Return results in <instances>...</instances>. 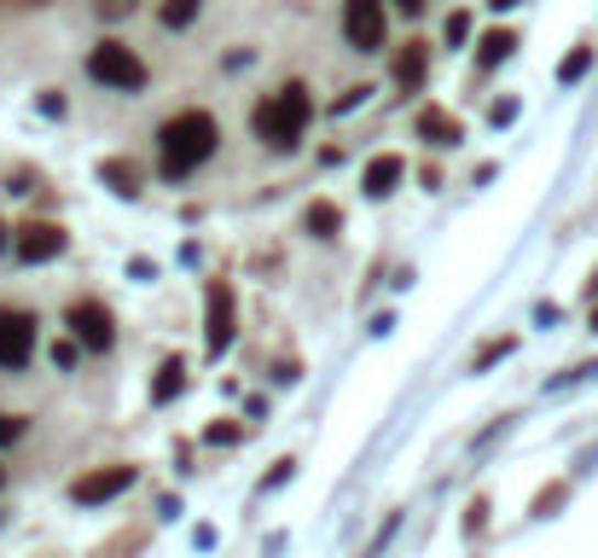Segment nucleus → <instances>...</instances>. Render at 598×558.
Listing matches in <instances>:
<instances>
[{"instance_id":"obj_1","label":"nucleus","mask_w":598,"mask_h":558,"mask_svg":"<svg viewBox=\"0 0 598 558\" xmlns=\"http://www.w3.org/2000/svg\"><path fill=\"white\" fill-rule=\"evenodd\" d=\"M215 146H221V129H215L210 111H180L157 129V163H163V175H175V180H187L198 163H210Z\"/></svg>"},{"instance_id":"obj_2","label":"nucleus","mask_w":598,"mask_h":558,"mask_svg":"<svg viewBox=\"0 0 598 558\" xmlns=\"http://www.w3.org/2000/svg\"><path fill=\"white\" fill-rule=\"evenodd\" d=\"M308 117H314V106H308V88L302 81H285V88H274L256 106V140L267 152H291L297 140H302V129H308Z\"/></svg>"},{"instance_id":"obj_24","label":"nucleus","mask_w":598,"mask_h":558,"mask_svg":"<svg viewBox=\"0 0 598 558\" xmlns=\"http://www.w3.org/2000/svg\"><path fill=\"white\" fill-rule=\"evenodd\" d=\"M483 529H488V501L477 494V501L465 506V535H483Z\"/></svg>"},{"instance_id":"obj_12","label":"nucleus","mask_w":598,"mask_h":558,"mask_svg":"<svg viewBox=\"0 0 598 558\" xmlns=\"http://www.w3.org/2000/svg\"><path fill=\"white\" fill-rule=\"evenodd\" d=\"M511 53H518V35H511V30H488L477 41V70H500Z\"/></svg>"},{"instance_id":"obj_30","label":"nucleus","mask_w":598,"mask_h":558,"mask_svg":"<svg viewBox=\"0 0 598 558\" xmlns=\"http://www.w3.org/2000/svg\"><path fill=\"white\" fill-rule=\"evenodd\" d=\"M488 7H494V12H511V7H518V0H488Z\"/></svg>"},{"instance_id":"obj_26","label":"nucleus","mask_w":598,"mask_h":558,"mask_svg":"<svg viewBox=\"0 0 598 558\" xmlns=\"http://www.w3.org/2000/svg\"><path fill=\"white\" fill-rule=\"evenodd\" d=\"M366 99H373V88H348V94L337 99V106H332V111L343 117V111H355V106H366Z\"/></svg>"},{"instance_id":"obj_16","label":"nucleus","mask_w":598,"mask_h":558,"mask_svg":"<svg viewBox=\"0 0 598 558\" xmlns=\"http://www.w3.org/2000/svg\"><path fill=\"white\" fill-rule=\"evenodd\" d=\"M198 12H203V0H163V24L169 30H187Z\"/></svg>"},{"instance_id":"obj_17","label":"nucleus","mask_w":598,"mask_h":558,"mask_svg":"<svg viewBox=\"0 0 598 558\" xmlns=\"http://www.w3.org/2000/svg\"><path fill=\"white\" fill-rule=\"evenodd\" d=\"M99 175H106V180L117 186L122 198H134V193H140V175H134V163H106V169H99Z\"/></svg>"},{"instance_id":"obj_18","label":"nucleus","mask_w":598,"mask_h":558,"mask_svg":"<svg viewBox=\"0 0 598 558\" xmlns=\"http://www.w3.org/2000/svg\"><path fill=\"white\" fill-rule=\"evenodd\" d=\"M564 501H569V483H552V489L534 494V506H529V512H534V518H552V512H558Z\"/></svg>"},{"instance_id":"obj_14","label":"nucleus","mask_w":598,"mask_h":558,"mask_svg":"<svg viewBox=\"0 0 598 558\" xmlns=\"http://www.w3.org/2000/svg\"><path fill=\"white\" fill-rule=\"evenodd\" d=\"M419 134L436 140V146H453V140H459V122H453L442 106H424V111H419Z\"/></svg>"},{"instance_id":"obj_4","label":"nucleus","mask_w":598,"mask_h":558,"mask_svg":"<svg viewBox=\"0 0 598 558\" xmlns=\"http://www.w3.org/2000/svg\"><path fill=\"white\" fill-rule=\"evenodd\" d=\"M343 35L355 53H384V35H389L384 0H343Z\"/></svg>"},{"instance_id":"obj_13","label":"nucleus","mask_w":598,"mask_h":558,"mask_svg":"<svg viewBox=\"0 0 598 558\" xmlns=\"http://www.w3.org/2000/svg\"><path fill=\"white\" fill-rule=\"evenodd\" d=\"M302 221H308V233H314V239H337V233H343V210H337L332 198H314Z\"/></svg>"},{"instance_id":"obj_11","label":"nucleus","mask_w":598,"mask_h":558,"mask_svg":"<svg viewBox=\"0 0 598 558\" xmlns=\"http://www.w3.org/2000/svg\"><path fill=\"white\" fill-rule=\"evenodd\" d=\"M396 180H401V157H373V163H366V198H389V193H396Z\"/></svg>"},{"instance_id":"obj_20","label":"nucleus","mask_w":598,"mask_h":558,"mask_svg":"<svg viewBox=\"0 0 598 558\" xmlns=\"http://www.w3.org/2000/svg\"><path fill=\"white\" fill-rule=\"evenodd\" d=\"M24 430H30L24 413H7V407H0V448H12L18 437H24Z\"/></svg>"},{"instance_id":"obj_33","label":"nucleus","mask_w":598,"mask_h":558,"mask_svg":"<svg viewBox=\"0 0 598 558\" xmlns=\"http://www.w3.org/2000/svg\"><path fill=\"white\" fill-rule=\"evenodd\" d=\"M593 332H598V308H593Z\"/></svg>"},{"instance_id":"obj_27","label":"nucleus","mask_w":598,"mask_h":558,"mask_svg":"<svg viewBox=\"0 0 598 558\" xmlns=\"http://www.w3.org/2000/svg\"><path fill=\"white\" fill-rule=\"evenodd\" d=\"M76 349H81L76 338L70 343H53V366H76Z\"/></svg>"},{"instance_id":"obj_19","label":"nucleus","mask_w":598,"mask_h":558,"mask_svg":"<svg viewBox=\"0 0 598 558\" xmlns=\"http://www.w3.org/2000/svg\"><path fill=\"white\" fill-rule=\"evenodd\" d=\"M587 70H593V47H575L564 65H558V81H582Z\"/></svg>"},{"instance_id":"obj_21","label":"nucleus","mask_w":598,"mask_h":558,"mask_svg":"<svg viewBox=\"0 0 598 558\" xmlns=\"http://www.w3.org/2000/svg\"><path fill=\"white\" fill-rule=\"evenodd\" d=\"M297 478V460H274V471H267V478H262V494H274V489H285V483H291Z\"/></svg>"},{"instance_id":"obj_29","label":"nucleus","mask_w":598,"mask_h":558,"mask_svg":"<svg viewBox=\"0 0 598 558\" xmlns=\"http://www.w3.org/2000/svg\"><path fill=\"white\" fill-rule=\"evenodd\" d=\"M396 12H407V18H419V12H424V0H396Z\"/></svg>"},{"instance_id":"obj_7","label":"nucleus","mask_w":598,"mask_h":558,"mask_svg":"<svg viewBox=\"0 0 598 558\" xmlns=\"http://www.w3.org/2000/svg\"><path fill=\"white\" fill-rule=\"evenodd\" d=\"M35 355V315L24 308H0V366L18 372Z\"/></svg>"},{"instance_id":"obj_23","label":"nucleus","mask_w":598,"mask_h":558,"mask_svg":"<svg viewBox=\"0 0 598 558\" xmlns=\"http://www.w3.org/2000/svg\"><path fill=\"white\" fill-rule=\"evenodd\" d=\"M244 437V425H210V430H203V442H210V448H233Z\"/></svg>"},{"instance_id":"obj_5","label":"nucleus","mask_w":598,"mask_h":558,"mask_svg":"<svg viewBox=\"0 0 598 558\" xmlns=\"http://www.w3.org/2000/svg\"><path fill=\"white\" fill-rule=\"evenodd\" d=\"M65 326H70V338H76L81 349H111V343H117V320H111V308H106V303H93V297L70 303Z\"/></svg>"},{"instance_id":"obj_32","label":"nucleus","mask_w":598,"mask_h":558,"mask_svg":"<svg viewBox=\"0 0 598 558\" xmlns=\"http://www.w3.org/2000/svg\"><path fill=\"white\" fill-rule=\"evenodd\" d=\"M0 251H7V227H0Z\"/></svg>"},{"instance_id":"obj_8","label":"nucleus","mask_w":598,"mask_h":558,"mask_svg":"<svg viewBox=\"0 0 598 558\" xmlns=\"http://www.w3.org/2000/svg\"><path fill=\"white\" fill-rule=\"evenodd\" d=\"M12 256L18 262H53V256H65V227H58V221L18 227V233H12Z\"/></svg>"},{"instance_id":"obj_34","label":"nucleus","mask_w":598,"mask_h":558,"mask_svg":"<svg viewBox=\"0 0 598 558\" xmlns=\"http://www.w3.org/2000/svg\"><path fill=\"white\" fill-rule=\"evenodd\" d=\"M0 483H7V471H0Z\"/></svg>"},{"instance_id":"obj_25","label":"nucleus","mask_w":598,"mask_h":558,"mask_svg":"<svg viewBox=\"0 0 598 558\" xmlns=\"http://www.w3.org/2000/svg\"><path fill=\"white\" fill-rule=\"evenodd\" d=\"M465 35H470V12H453V18H447V41H453V47H459Z\"/></svg>"},{"instance_id":"obj_15","label":"nucleus","mask_w":598,"mask_h":558,"mask_svg":"<svg viewBox=\"0 0 598 558\" xmlns=\"http://www.w3.org/2000/svg\"><path fill=\"white\" fill-rule=\"evenodd\" d=\"M180 390H187V361H163L157 384H152V402H175Z\"/></svg>"},{"instance_id":"obj_6","label":"nucleus","mask_w":598,"mask_h":558,"mask_svg":"<svg viewBox=\"0 0 598 558\" xmlns=\"http://www.w3.org/2000/svg\"><path fill=\"white\" fill-rule=\"evenodd\" d=\"M122 489H134V466H99V471H81L70 483V501L76 506H106Z\"/></svg>"},{"instance_id":"obj_22","label":"nucleus","mask_w":598,"mask_h":558,"mask_svg":"<svg viewBox=\"0 0 598 558\" xmlns=\"http://www.w3.org/2000/svg\"><path fill=\"white\" fill-rule=\"evenodd\" d=\"M511 349H518V338H494V343L483 349V355H477V372H488L494 361H506V355H511Z\"/></svg>"},{"instance_id":"obj_31","label":"nucleus","mask_w":598,"mask_h":558,"mask_svg":"<svg viewBox=\"0 0 598 558\" xmlns=\"http://www.w3.org/2000/svg\"><path fill=\"white\" fill-rule=\"evenodd\" d=\"M587 297H598V267H593V280H587Z\"/></svg>"},{"instance_id":"obj_3","label":"nucleus","mask_w":598,"mask_h":558,"mask_svg":"<svg viewBox=\"0 0 598 558\" xmlns=\"http://www.w3.org/2000/svg\"><path fill=\"white\" fill-rule=\"evenodd\" d=\"M88 76L99 81V88H117V94H140L146 88V58H140L134 47H122V41H99V47L88 53Z\"/></svg>"},{"instance_id":"obj_28","label":"nucleus","mask_w":598,"mask_h":558,"mask_svg":"<svg viewBox=\"0 0 598 558\" xmlns=\"http://www.w3.org/2000/svg\"><path fill=\"white\" fill-rule=\"evenodd\" d=\"M511 117H518V99H500V106H494V122H500V129H506Z\"/></svg>"},{"instance_id":"obj_10","label":"nucleus","mask_w":598,"mask_h":558,"mask_svg":"<svg viewBox=\"0 0 598 558\" xmlns=\"http://www.w3.org/2000/svg\"><path fill=\"white\" fill-rule=\"evenodd\" d=\"M389 70H396V81H401L407 94H412V88H424V70H430V41H407V47L396 53V65H389Z\"/></svg>"},{"instance_id":"obj_9","label":"nucleus","mask_w":598,"mask_h":558,"mask_svg":"<svg viewBox=\"0 0 598 558\" xmlns=\"http://www.w3.org/2000/svg\"><path fill=\"white\" fill-rule=\"evenodd\" d=\"M203 349H210V355H226V349H233V285H226V280L210 285V326H203Z\"/></svg>"}]
</instances>
